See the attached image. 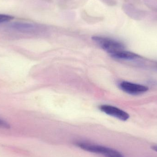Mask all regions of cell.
<instances>
[{
  "mask_svg": "<svg viewBox=\"0 0 157 157\" xmlns=\"http://www.w3.org/2000/svg\"><path fill=\"white\" fill-rule=\"evenodd\" d=\"M91 38L102 49L109 54L124 50L125 48L122 42L110 38L96 36H93Z\"/></svg>",
  "mask_w": 157,
  "mask_h": 157,
  "instance_id": "6da1fadb",
  "label": "cell"
},
{
  "mask_svg": "<svg viewBox=\"0 0 157 157\" xmlns=\"http://www.w3.org/2000/svg\"><path fill=\"white\" fill-rule=\"evenodd\" d=\"M39 28L38 25L27 22H14L7 26V28L9 30L24 34L34 33Z\"/></svg>",
  "mask_w": 157,
  "mask_h": 157,
  "instance_id": "7a4b0ae2",
  "label": "cell"
},
{
  "mask_svg": "<svg viewBox=\"0 0 157 157\" xmlns=\"http://www.w3.org/2000/svg\"><path fill=\"white\" fill-rule=\"evenodd\" d=\"M119 86L123 91L133 95L143 94L149 90L146 86L128 81H122L120 83Z\"/></svg>",
  "mask_w": 157,
  "mask_h": 157,
  "instance_id": "3957f363",
  "label": "cell"
},
{
  "mask_svg": "<svg viewBox=\"0 0 157 157\" xmlns=\"http://www.w3.org/2000/svg\"><path fill=\"white\" fill-rule=\"evenodd\" d=\"M99 109L106 114L115 117L121 121H126L130 118V115L126 112L114 106L102 105L100 106Z\"/></svg>",
  "mask_w": 157,
  "mask_h": 157,
  "instance_id": "277c9868",
  "label": "cell"
},
{
  "mask_svg": "<svg viewBox=\"0 0 157 157\" xmlns=\"http://www.w3.org/2000/svg\"><path fill=\"white\" fill-rule=\"evenodd\" d=\"M122 10L126 15L134 20H144L147 15L146 11L136 7L132 4H124L122 6Z\"/></svg>",
  "mask_w": 157,
  "mask_h": 157,
  "instance_id": "5b68a950",
  "label": "cell"
},
{
  "mask_svg": "<svg viewBox=\"0 0 157 157\" xmlns=\"http://www.w3.org/2000/svg\"><path fill=\"white\" fill-rule=\"evenodd\" d=\"M110 55L114 59L124 60H132L140 58V56L138 54L131 52L126 51L124 50L118 51Z\"/></svg>",
  "mask_w": 157,
  "mask_h": 157,
  "instance_id": "8992f818",
  "label": "cell"
},
{
  "mask_svg": "<svg viewBox=\"0 0 157 157\" xmlns=\"http://www.w3.org/2000/svg\"><path fill=\"white\" fill-rule=\"evenodd\" d=\"M100 154L106 157H124L117 150L104 146L101 147Z\"/></svg>",
  "mask_w": 157,
  "mask_h": 157,
  "instance_id": "52a82bcc",
  "label": "cell"
},
{
  "mask_svg": "<svg viewBox=\"0 0 157 157\" xmlns=\"http://www.w3.org/2000/svg\"><path fill=\"white\" fill-rule=\"evenodd\" d=\"M81 16L83 20L89 23H98L103 19V17H93L90 15L85 11H82Z\"/></svg>",
  "mask_w": 157,
  "mask_h": 157,
  "instance_id": "ba28073f",
  "label": "cell"
},
{
  "mask_svg": "<svg viewBox=\"0 0 157 157\" xmlns=\"http://www.w3.org/2000/svg\"><path fill=\"white\" fill-rule=\"evenodd\" d=\"M144 2L148 8L157 12V0H144Z\"/></svg>",
  "mask_w": 157,
  "mask_h": 157,
  "instance_id": "9c48e42d",
  "label": "cell"
},
{
  "mask_svg": "<svg viewBox=\"0 0 157 157\" xmlns=\"http://www.w3.org/2000/svg\"><path fill=\"white\" fill-rule=\"evenodd\" d=\"M14 19V17L10 15L0 14V24L9 22Z\"/></svg>",
  "mask_w": 157,
  "mask_h": 157,
  "instance_id": "30bf717a",
  "label": "cell"
},
{
  "mask_svg": "<svg viewBox=\"0 0 157 157\" xmlns=\"http://www.w3.org/2000/svg\"><path fill=\"white\" fill-rule=\"evenodd\" d=\"M100 1L110 6H115L117 4L116 0H100Z\"/></svg>",
  "mask_w": 157,
  "mask_h": 157,
  "instance_id": "8fae6325",
  "label": "cell"
},
{
  "mask_svg": "<svg viewBox=\"0 0 157 157\" xmlns=\"http://www.w3.org/2000/svg\"><path fill=\"white\" fill-rule=\"evenodd\" d=\"M10 124L8 122L0 118V128H3V129H10Z\"/></svg>",
  "mask_w": 157,
  "mask_h": 157,
  "instance_id": "7c38bea8",
  "label": "cell"
},
{
  "mask_svg": "<svg viewBox=\"0 0 157 157\" xmlns=\"http://www.w3.org/2000/svg\"><path fill=\"white\" fill-rule=\"evenodd\" d=\"M71 1L72 0H58V2L60 5L64 6Z\"/></svg>",
  "mask_w": 157,
  "mask_h": 157,
  "instance_id": "4fadbf2b",
  "label": "cell"
},
{
  "mask_svg": "<svg viewBox=\"0 0 157 157\" xmlns=\"http://www.w3.org/2000/svg\"><path fill=\"white\" fill-rule=\"evenodd\" d=\"M152 148L154 151L157 152V146H152Z\"/></svg>",
  "mask_w": 157,
  "mask_h": 157,
  "instance_id": "5bb4252c",
  "label": "cell"
},
{
  "mask_svg": "<svg viewBox=\"0 0 157 157\" xmlns=\"http://www.w3.org/2000/svg\"><path fill=\"white\" fill-rule=\"evenodd\" d=\"M45 1H47V2H51L52 0H45Z\"/></svg>",
  "mask_w": 157,
  "mask_h": 157,
  "instance_id": "9a60e30c",
  "label": "cell"
}]
</instances>
